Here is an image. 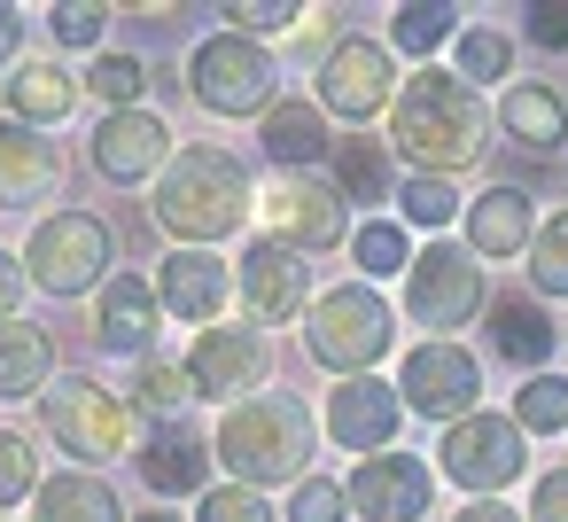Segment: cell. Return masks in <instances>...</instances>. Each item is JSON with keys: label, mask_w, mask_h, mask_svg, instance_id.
I'll return each instance as SVG.
<instances>
[{"label": "cell", "mask_w": 568, "mask_h": 522, "mask_svg": "<svg viewBox=\"0 0 568 522\" xmlns=\"http://www.w3.org/2000/svg\"><path fill=\"white\" fill-rule=\"evenodd\" d=\"M187 398H195L187 359H141V367H133V405H141L149 421H180Z\"/></svg>", "instance_id": "33"}, {"label": "cell", "mask_w": 568, "mask_h": 522, "mask_svg": "<svg viewBox=\"0 0 568 522\" xmlns=\"http://www.w3.org/2000/svg\"><path fill=\"white\" fill-rule=\"evenodd\" d=\"M195 522H281V514H273V499L250 491V483H211V491L195 499Z\"/></svg>", "instance_id": "39"}, {"label": "cell", "mask_w": 568, "mask_h": 522, "mask_svg": "<svg viewBox=\"0 0 568 522\" xmlns=\"http://www.w3.org/2000/svg\"><path fill=\"white\" fill-rule=\"evenodd\" d=\"M55 390V335L40 320H0V398H48Z\"/></svg>", "instance_id": "24"}, {"label": "cell", "mask_w": 568, "mask_h": 522, "mask_svg": "<svg viewBox=\"0 0 568 522\" xmlns=\"http://www.w3.org/2000/svg\"><path fill=\"white\" fill-rule=\"evenodd\" d=\"M156 79H149V63L141 56H125V48H102L94 56V71H87V94L102 102V118L110 110H141V94H149Z\"/></svg>", "instance_id": "30"}, {"label": "cell", "mask_w": 568, "mask_h": 522, "mask_svg": "<svg viewBox=\"0 0 568 522\" xmlns=\"http://www.w3.org/2000/svg\"><path fill=\"white\" fill-rule=\"evenodd\" d=\"M397 421H405V398H397V382H382V374L335 382V390H327V413H320L327 444H335V452H366V460L389 452Z\"/></svg>", "instance_id": "17"}, {"label": "cell", "mask_w": 568, "mask_h": 522, "mask_svg": "<svg viewBox=\"0 0 568 522\" xmlns=\"http://www.w3.org/2000/svg\"><path fill=\"white\" fill-rule=\"evenodd\" d=\"M24 289H32V273L0 250V320H24Z\"/></svg>", "instance_id": "44"}, {"label": "cell", "mask_w": 568, "mask_h": 522, "mask_svg": "<svg viewBox=\"0 0 568 522\" xmlns=\"http://www.w3.org/2000/svg\"><path fill=\"white\" fill-rule=\"evenodd\" d=\"M133 468H141V483H149L156 499H203L219 452H211V436H195V429H180V421H156V429L141 436Z\"/></svg>", "instance_id": "19"}, {"label": "cell", "mask_w": 568, "mask_h": 522, "mask_svg": "<svg viewBox=\"0 0 568 522\" xmlns=\"http://www.w3.org/2000/svg\"><path fill=\"white\" fill-rule=\"evenodd\" d=\"M397 219L444 242V227H452V219H467V203H459V188H452V180H428V172H405V188H397Z\"/></svg>", "instance_id": "31"}, {"label": "cell", "mask_w": 568, "mask_h": 522, "mask_svg": "<svg viewBox=\"0 0 568 522\" xmlns=\"http://www.w3.org/2000/svg\"><path fill=\"white\" fill-rule=\"evenodd\" d=\"M351 258H358V281H389V273H413V242L397 219H366L351 234Z\"/></svg>", "instance_id": "34"}, {"label": "cell", "mask_w": 568, "mask_h": 522, "mask_svg": "<svg viewBox=\"0 0 568 522\" xmlns=\"http://www.w3.org/2000/svg\"><path fill=\"white\" fill-rule=\"evenodd\" d=\"M79 94H87V79H71L63 63H17V71H9V118L32 126V133L63 126V118L79 110Z\"/></svg>", "instance_id": "25"}, {"label": "cell", "mask_w": 568, "mask_h": 522, "mask_svg": "<svg viewBox=\"0 0 568 522\" xmlns=\"http://www.w3.org/2000/svg\"><path fill=\"white\" fill-rule=\"evenodd\" d=\"M257 219H265L273 242H288V250H304V258L351 242V203H343V188H335V180H312V172H281V180L257 195Z\"/></svg>", "instance_id": "12"}, {"label": "cell", "mask_w": 568, "mask_h": 522, "mask_svg": "<svg viewBox=\"0 0 568 522\" xmlns=\"http://www.w3.org/2000/svg\"><path fill=\"white\" fill-rule=\"evenodd\" d=\"M514 421H521V436H552V429H568V374H521V390H514Z\"/></svg>", "instance_id": "35"}, {"label": "cell", "mask_w": 568, "mask_h": 522, "mask_svg": "<svg viewBox=\"0 0 568 522\" xmlns=\"http://www.w3.org/2000/svg\"><path fill=\"white\" fill-rule=\"evenodd\" d=\"M498 133L529 157H560L568 149V94H552L545 79H514L498 94Z\"/></svg>", "instance_id": "23"}, {"label": "cell", "mask_w": 568, "mask_h": 522, "mask_svg": "<svg viewBox=\"0 0 568 522\" xmlns=\"http://www.w3.org/2000/svg\"><path fill=\"white\" fill-rule=\"evenodd\" d=\"M483 133H490L483 94H475L459 71H444V63H420V71L405 79L397 110H389V149L405 157V172H428V180L467 172V164L490 149Z\"/></svg>", "instance_id": "1"}, {"label": "cell", "mask_w": 568, "mask_h": 522, "mask_svg": "<svg viewBox=\"0 0 568 522\" xmlns=\"http://www.w3.org/2000/svg\"><path fill=\"white\" fill-rule=\"evenodd\" d=\"M234 273H242V304H250L257 328H288V320L312 312L304 250H288V242H273V234H250L242 258H234Z\"/></svg>", "instance_id": "14"}, {"label": "cell", "mask_w": 568, "mask_h": 522, "mask_svg": "<svg viewBox=\"0 0 568 522\" xmlns=\"http://www.w3.org/2000/svg\"><path fill=\"white\" fill-rule=\"evenodd\" d=\"M452 522H529V514H521V506H506V499H467Z\"/></svg>", "instance_id": "46"}, {"label": "cell", "mask_w": 568, "mask_h": 522, "mask_svg": "<svg viewBox=\"0 0 568 522\" xmlns=\"http://www.w3.org/2000/svg\"><path fill=\"white\" fill-rule=\"evenodd\" d=\"M55 188H63L55 141L0 118V211H40V203H55Z\"/></svg>", "instance_id": "21"}, {"label": "cell", "mask_w": 568, "mask_h": 522, "mask_svg": "<svg viewBox=\"0 0 568 522\" xmlns=\"http://www.w3.org/2000/svg\"><path fill=\"white\" fill-rule=\"evenodd\" d=\"M397 398H405L413 421H444L452 429V421L483 413V359L467 343H413L397 359Z\"/></svg>", "instance_id": "11"}, {"label": "cell", "mask_w": 568, "mask_h": 522, "mask_svg": "<svg viewBox=\"0 0 568 522\" xmlns=\"http://www.w3.org/2000/svg\"><path fill=\"white\" fill-rule=\"evenodd\" d=\"M335 188H343V203H382L389 195V157H382V141H335Z\"/></svg>", "instance_id": "32"}, {"label": "cell", "mask_w": 568, "mask_h": 522, "mask_svg": "<svg viewBox=\"0 0 568 522\" xmlns=\"http://www.w3.org/2000/svg\"><path fill=\"white\" fill-rule=\"evenodd\" d=\"M40 444L24 436V429H0V514L9 506H24V499H40Z\"/></svg>", "instance_id": "37"}, {"label": "cell", "mask_w": 568, "mask_h": 522, "mask_svg": "<svg viewBox=\"0 0 568 522\" xmlns=\"http://www.w3.org/2000/svg\"><path fill=\"white\" fill-rule=\"evenodd\" d=\"M529 40L537 48H568V0L560 9H529Z\"/></svg>", "instance_id": "45"}, {"label": "cell", "mask_w": 568, "mask_h": 522, "mask_svg": "<svg viewBox=\"0 0 568 522\" xmlns=\"http://www.w3.org/2000/svg\"><path fill=\"white\" fill-rule=\"evenodd\" d=\"M452 63H459V79H467V87H490V79H506V71H514V48H506V32L467 24V32L452 40Z\"/></svg>", "instance_id": "38"}, {"label": "cell", "mask_w": 568, "mask_h": 522, "mask_svg": "<svg viewBox=\"0 0 568 522\" xmlns=\"http://www.w3.org/2000/svg\"><path fill=\"white\" fill-rule=\"evenodd\" d=\"M343 491H351V514L358 522H420L428 499H436V475L413 452H374V460L351 468Z\"/></svg>", "instance_id": "18"}, {"label": "cell", "mask_w": 568, "mask_h": 522, "mask_svg": "<svg viewBox=\"0 0 568 522\" xmlns=\"http://www.w3.org/2000/svg\"><path fill=\"white\" fill-rule=\"evenodd\" d=\"M40 429L55 436V452H71L79 468H110V460H125V452H141L133 444V398H118L102 374H55V390L40 398Z\"/></svg>", "instance_id": "5"}, {"label": "cell", "mask_w": 568, "mask_h": 522, "mask_svg": "<svg viewBox=\"0 0 568 522\" xmlns=\"http://www.w3.org/2000/svg\"><path fill=\"white\" fill-rule=\"evenodd\" d=\"M459 9H444V0H405V9L389 17V48L397 56H413V71L444 48V40H459V24H452Z\"/></svg>", "instance_id": "29"}, {"label": "cell", "mask_w": 568, "mask_h": 522, "mask_svg": "<svg viewBox=\"0 0 568 522\" xmlns=\"http://www.w3.org/2000/svg\"><path fill=\"white\" fill-rule=\"evenodd\" d=\"M87 157H94V172L110 188H149V180H164V164L180 149H172V126L156 110H110L94 126V141H87Z\"/></svg>", "instance_id": "15"}, {"label": "cell", "mask_w": 568, "mask_h": 522, "mask_svg": "<svg viewBox=\"0 0 568 522\" xmlns=\"http://www.w3.org/2000/svg\"><path fill=\"white\" fill-rule=\"evenodd\" d=\"M32 522H133V514H125V499L110 491V475H94V468H63V475L40 483Z\"/></svg>", "instance_id": "27"}, {"label": "cell", "mask_w": 568, "mask_h": 522, "mask_svg": "<svg viewBox=\"0 0 568 522\" xmlns=\"http://www.w3.org/2000/svg\"><path fill=\"white\" fill-rule=\"evenodd\" d=\"M17 40H24V9H9V0H0V63L17 56Z\"/></svg>", "instance_id": "47"}, {"label": "cell", "mask_w": 568, "mask_h": 522, "mask_svg": "<svg viewBox=\"0 0 568 522\" xmlns=\"http://www.w3.org/2000/svg\"><path fill=\"white\" fill-rule=\"evenodd\" d=\"M118 9H102V0H55L48 9V32L63 40V48H94L102 56V24H110Z\"/></svg>", "instance_id": "40"}, {"label": "cell", "mask_w": 568, "mask_h": 522, "mask_svg": "<svg viewBox=\"0 0 568 522\" xmlns=\"http://www.w3.org/2000/svg\"><path fill=\"white\" fill-rule=\"evenodd\" d=\"M490 304V281H483V258L467 242H420L413 250V273H405V320L428 328V343H452V328H467L475 312Z\"/></svg>", "instance_id": "8"}, {"label": "cell", "mask_w": 568, "mask_h": 522, "mask_svg": "<svg viewBox=\"0 0 568 522\" xmlns=\"http://www.w3.org/2000/svg\"><path fill=\"white\" fill-rule=\"evenodd\" d=\"M133 522H180V514H164V506H156V514H133Z\"/></svg>", "instance_id": "48"}, {"label": "cell", "mask_w": 568, "mask_h": 522, "mask_svg": "<svg viewBox=\"0 0 568 522\" xmlns=\"http://www.w3.org/2000/svg\"><path fill=\"white\" fill-rule=\"evenodd\" d=\"M0 522H9V514H0Z\"/></svg>", "instance_id": "49"}, {"label": "cell", "mask_w": 568, "mask_h": 522, "mask_svg": "<svg viewBox=\"0 0 568 522\" xmlns=\"http://www.w3.org/2000/svg\"><path fill=\"white\" fill-rule=\"evenodd\" d=\"M467 250L483 258V265H506V258H529V242H537V203H529V188H514V180H498V188H483L475 203H467Z\"/></svg>", "instance_id": "20"}, {"label": "cell", "mask_w": 568, "mask_h": 522, "mask_svg": "<svg viewBox=\"0 0 568 522\" xmlns=\"http://www.w3.org/2000/svg\"><path fill=\"white\" fill-rule=\"evenodd\" d=\"M211 452H219L226 483H250V491L288 483V491H296V483H304V460H312V413H304V398L265 390V398L219 413Z\"/></svg>", "instance_id": "3"}, {"label": "cell", "mask_w": 568, "mask_h": 522, "mask_svg": "<svg viewBox=\"0 0 568 522\" xmlns=\"http://www.w3.org/2000/svg\"><path fill=\"white\" fill-rule=\"evenodd\" d=\"M552 343H560V328L545 320V297H498L490 304V351L514 359L521 374H545Z\"/></svg>", "instance_id": "26"}, {"label": "cell", "mask_w": 568, "mask_h": 522, "mask_svg": "<svg viewBox=\"0 0 568 522\" xmlns=\"http://www.w3.org/2000/svg\"><path fill=\"white\" fill-rule=\"evenodd\" d=\"M529 522H568V468H545L537 483H529V506H521Z\"/></svg>", "instance_id": "43"}, {"label": "cell", "mask_w": 568, "mask_h": 522, "mask_svg": "<svg viewBox=\"0 0 568 522\" xmlns=\"http://www.w3.org/2000/svg\"><path fill=\"white\" fill-rule=\"evenodd\" d=\"M110 265H118V234L94 211H48L32 227V242H24V273L48 297H94V289L118 281Z\"/></svg>", "instance_id": "6"}, {"label": "cell", "mask_w": 568, "mask_h": 522, "mask_svg": "<svg viewBox=\"0 0 568 522\" xmlns=\"http://www.w3.org/2000/svg\"><path fill=\"white\" fill-rule=\"evenodd\" d=\"M436 468H444L467 499H498L506 483H521V475H529V436H521V421H514V413H467V421H452V429H444Z\"/></svg>", "instance_id": "9"}, {"label": "cell", "mask_w": 568, "mask_h": 522, "mask_svg": "<svg viewBox=\"0 0 568 522\" xmlns=\"http://www.w3.org/2000/svg\"><path fill=\"white\" fill-rule=\"evenodd\" d=\"M521 273H529V289H537V297H568V203L537 227V242H529V265H521Z\"/></svg>", "instance_id": "36"}, {"label": "cell", "mask_w": 568, "mask_h": 522, "mask_svg": "<svg viewBox=\"0 0 568 522\" xmlns=\"http://www.w3.org/2000/svg\"><path fill=\"white\" fill-rule=\"evenodd\" d=\"M234 297H242V273H234L219 250H164V265H156V304H164L172 320H187V328L203 335V328L226 320Z\"/></svg>", "instance_id": "16"}, {"label": "cell", "mask_w": 568, "mask_h": 522, "mask_svg": "<svg viewBox=\"0 0 568 522\" xmlns=\"http://www.w3.org/2000/svg\"><path fill=\"white\" fill-rule=\"evenodd\" d=\"M296 17H312V9H288V0H234V9H226V32L273 40V32H296Z\"/></svg>", "instance_id": "42"}, {"label": "cell", "mask_w": 568, "mask_h": 522, "mask_svg": "<svg viewBox=\"0 0 568 522\" xmlns=\"http://www.w3.org/2000/svg\"><path fill=\"white\" fill-rule=\"evenodd\" d=\"M389 343H397V312H389V297H382L374 281L320 289L312 312H304V351H312L335 382L374 374V359H389Z\"/></svg>", "instance_id": "4"}, {"label": "cell", "mask_w": 568, "mask_h": 522, "mask_svg": "<svg viewBox=\"0 0 568 522\" xmlns=\"http://www.w3.org/2000/svg\"><path fill=\"white\" fill-rule=\"evenodd\" d=\"M397 94H405V79H397V56H389L382 40L343 32V40L320 56V94H312V102H320L327 118H343L351 133H358L366 118H389Z\"/></svg>", "instance_id": "10"}, {"label": "cell", "mask_w": 568, "mask_h": 522, "mask_svg": "<svg viewBox=\"0 0 568 522\" xmlns=\"http://www.w3.org/2000/svg\"><path fill=\"white\" fill-rule=\"evenodd\" d=\"M187 94H195L211 118H273V110H281V63L265 56V40L211 32V40L187 56Z\"/></svg>", "instance_id": "7"}, {"label": "cell", "mask_w": 568, "mask_h": 522, "mask_svg": "<svg viewBox=\"0 0 568 522\" xmlns=\"http://www.w3.org/2000/svg\"><path fill=\"white\" fill-rule=\"evenodd\" d=\"M149 219H156L180 250H219L226 234H242V227L257 219V188H250L242 157H226L219 141H187V149L164 164V180H156V195H149Z\"/></svg>", "instance_id": "2"}, {"label": "cell", "mask_w": 568, "mask_h": 522, "mask_svg": "<svg viewBox=\"0 0 568 522\" xmlns=\"http://www.w3.org/2000/svg\"><path fill=\"white\" fill-rule=\"evenodd\" d=\"M257 141H265V157H273L281 172H312L320 157H335V133H327V110H320V102H281V110L257 126Z\"/></svg>", "instance_id": "28"}, {"label": "cell", "mask_w": 568, "mask_h": 522, "mask_svg": "<svg viewBox=\"0 0 568 522\" xmlns=\"http://www.w3.org/2000/svg\"><path fill=\"white\" fill-rule=\"evenodd\" d=\"M288 522H351V491L335 475H304L288 491Z\"/></svg>", "instance_id": "41"}, {"label": "cell", "mask_w": 568, "mask_h": 522, "mask_svg": "<svg viewBox=\"0 0 568 522\" xmlns=\"http://www.w3.org/2000/svg\"><path fill=\"white\" fill-rule=\"evenodd\" d=\"M187 382H195V398H219V413L265 398V382H273V343H265V328H234V320H226V328H203L195 351H187Z\"/></svg>", "instance_id": "13"}, {"label": "cell", "mask_w": 568, "mask_h": 522, "mask_svg": "<svg viewBox=\"0 0 568 522\" xmlns=\"http://www.w3.org/2000/svg\"><path fill=\"white\" fill-rule=\"evenodd\" d=\"M156 281H141V273H118L110 289H102V304H94V343L102 351H118V359H156L149 343H156Z\"/></svg>", "instance_id": "22"}]
</instances>
